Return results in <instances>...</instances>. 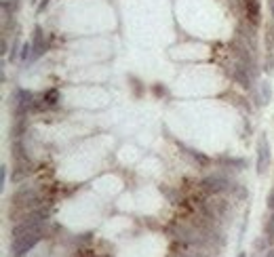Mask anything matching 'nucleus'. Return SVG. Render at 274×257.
<instances>
[{
  "instance_id": "1",
  "label": "nucleus",
  "mask_w": 274,
  "mask_h": 257,
  "mask_svg": "<svg viewBox=\"0 0 274 257\" xmlns=\"http://www.w3.org/2000/svg\"><path fill=\"white\" fill-rule=\"evenodd\" d=\"M38 240H40V230L36 232H26L21 236H15L13 238V255L15 257H21L23 253H28Z\"/></svg>"
},
{
  "instance_id": "2",
  "label": "nucleus",
  "mask_w": 274,
  "mask_h": 257,
  "mask_svg": "<svg viewBox=\"0 0 274 257\" xmlns=\"http://www.w3.org/2000/svg\"><path fill=\"white\" fill-rule=\"evenodd\" d=\"M268 162H270V146L268 139L262 137L260 144H257V173H264L268 169Z\"/></svg>"
},
{
  "instance_id": "3",
  "label": "nucleus",
  "mask_w": 274,
  "mask_h": 257,
  "mask_svg": "<svg viewBox=\"0 0 274 257\" xmlns=\"http://www.w3.org/2000/svg\"><path fill=\"white\" fill-rule=\"evenodd\" d=\"M245 9H247L249 19L255 23L257 17H260V0H245Z\"/></svg>"
},
{
  "instance_id": "4",
  "label": "nucleus",
  "mask_w": 274,
  "mask_h": 257,
  "mask_svg": "<svg viewBox=\"0 0 274 257\" xmlns=\"http://www.w3.org/2000/svg\"><path fill=\"white\" fill-rule=\"evenodd\" d=\"M57 99H59V93H57V89H51V91H46L44 93V97H42V101H46L49 106H55L57 104Z\"/></svg>"
},
{
  "instance_id": "5",
  "label": "nucleus",
  "mask_w": 274,
  "mask_h": 257,
  "mask_svg": "<svg viewBox=\"0 0 274 257\" xmlns=\"http://www.w3.org/2000/svg\"><path fill=\"white\" fill-rule=\"evenodd\" d=\"M205 185H207L209 190H222L224 185H226V182H224V179H207Z\"/></svg>"
},
{
  "instance_id": "6",
  "label": "nucleus",
  "mask_w": 274,
  "mask_h": 257,
  "mask_svg": "<svg viewBox=\"0 0 274 257\" xmlns=\"http://www.w3.org/2000/svg\"><path fill=\"white\" fill-rule=\"evenodd\" d=\"M262 97H264V104H268V101H270V97H272V93H270L268 82H264V84H262Z\"/></svg>"
},
{
  "instance_id": "7",
  "label": "nucleus",
  "mask_w": 274,
  "mask_h": 257,
  "mask_svg": "<svg viewBox=\"0 0 274 257\" xmlns=\"http://www.w3.org/2000/svg\"><path fill=\"white\" fill-rule=\"evenodd\" d=\"M30 51H34V44L26 42V44H23V51H21V57H23V59H28V57H30Z\"/></svg>"
},
{
  "instance_id": "8",
  "label": "nucleus",
  "mask_w": 274,
  "mask_h": 257,
  "mask_svg": "<svg viewBox=\"0 0 274 257\" xmlns=\"http://www.w3.org/2000/svg\"><path fill=\"white\" fill-rule=\"evenodd\" d=\"M270 9H272V15H274V0H270Z\"/></svg>"
},
{
  "instance_id": "9",
  "label": "nucleus",
  "mask_w": 274,
  "mask_h": 257,
  "mask_svg": "<svg viewBox=\"0 0 274 257\" xmlns=\"http://www.w3.org/2000/svg\"><path fill=\"white\" fill-rule=\"evenodd\" d=\"M238 257H245V253H240V255H238Z\"/></svg>"
}]
</instances>
